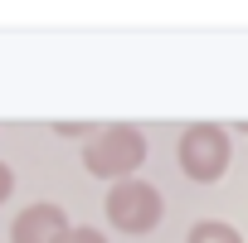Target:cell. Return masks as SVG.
<instances>
[{
	"instance_id": "obj_5",
	"label": "cell",
	"mask_w": 248,
	"mask_h": 243,
	"mask_svg": "<svg viewBox=\"0 0 248 243\" xmlns=\"http://www.w3.org/2000/svg\"><path fill=\"white\" fill-rule=\"evenodd\" d=\"M185 243H243V233L233 224H224V219H200Z\"/></svg>"
},
{
	"instance_id": "obj_4",
	"label": "cell",
	"mask_w": 248,
	"mask_h": 243,
	"mask_svg": "<svg viewBox=\"0 0 248 243\" xmlns=\"http://www.w3.org/2000/svg\"><path fill=\"white\" fill-rule=\"evenodd\" d=\"M63 233H68V214L59 204H30L10 224V243H63Z\"/></svg>"
},
{
	"instance_id": "obj_1",
	"label": "cell",
	"mask_w": 248,
	"mask_h": 243,
	"mask_svg": "<svg viewBox=\"0 0 248 243\" xmlns=\"http://www.w3.org/2000/svg\"><path fill=\"white\" fill-rule=\"evenodd\" d=\"M146 161V137L137 132V127H102V132H93L88 137V146H83V166L97 175V180H132V170Z\"/></svg>"
},
{
	"instance_id": "obj_3",
	"label": "cell",
	"mask_w": 248,
	"mask_h": 243,
	"mask_svg": "<svg viewBox=\"0 0 248 243\" xmlns=\"http://www.w3.org/2000/svg\"><path fill=\"white\" fill-rule=\"evenodd\" d=\"M166 214V199L151 180H122L107 190V219L122 233H151Z\"/></svg>"
},
{
	"instance_id": "obj_6",
	"label": "cell",
	"mask_w": 248,
	"mask_h": 243,
	"mask_svg": "<svg viewBox=\"0 0 248 243\" xmlns=\"http://www.w3.org/2000/svg\"><path fill=\"white\" fill-rule=\"evenodd\" d=\"M63 243H107V238H102L97 228H68V233H63Z\"/></svg>"
},
{
	"instance_id": "obj_7",
	"label": "cell",
	"mask_w": 248,
	"mask_h": 243,
	"mask_svg": "<svg viewBox=\"0 0 248 243\" xmlns=\"http://www.w3.org/2000/svg\"><path fill=\"white\" fill-rule=\"evenodd\" d=\"M10 190H15V175H10V166H5V161H0V204L10 199Z\"/></svg>"
},
{
	"instance_id": "obj_2",
	"label": "cell",
	"mask_w": 248,
	"mask_h": 243,
	"mask_svg": "<svg viewBox=\"0 0 248 243\" xmlns=\"http://www.w3.org/2000/svg\"><path fill=\"white\" fill-rule=\"evenodd\" d=\"M175 161H180V170H185L190 180L209 185V180H219V175L229 170V161H233V141H229L224 127H214V122H200V127H190V132L180 137Z\"/></svg>"
}]
</instances>
